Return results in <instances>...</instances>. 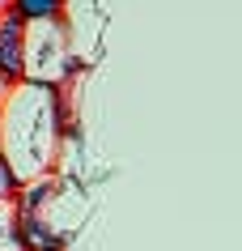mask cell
I'll return each mask as SVG.
<instances>
[{"instance_id":"5","label":"cell","mask_w":242,"mask_h":251,"mask_svg":"<svg viewBox=\"0 0 242 251\" xmlns=\"http://www.w3.org/2000/svg\"><path fill=\"white\" fill-rule=\"evenodd\" d=\"M0 251H26V238H22V226H17L13 200L0 204Z\"/></svg>"},{"instance_id":"8","label":"cell","mask_w":242,"mask_h":251,"mask_svg":"<svg viewBox=\"0 0 242 251\" xmlns=\"http://www.w3.org/2000/svg\"><path fill=\"white\" fill-rule=\"evenodd\" d=\"M4 9H13V0H0V13H4Z\"/></svg>"},{"instance_id":"6","label":"cell","mask_w":242,"mask_h":251,"mask_svg":"<svg viewBox=\"0 0 242 251\" xmlns=\"http://www.w3.org/2000/svg\"><path fill=\"white\" fill-rule=\"evenodd\" d=\"M60 9H64V0H13V13H22L26 22H34V17H60Z\"/></svg>"},{"instance_id":"4","label":"cell","mask_w":242,"mask_h":251,"mask_svg":"<svg viewBox=\"0 0 242 251\" xmlns=\"http://www.w3.org/2000/svg\"><path fill=\"white\" fill-rule=\"evenodd\" d=\"M22 51H26V17L4 9L0 13V77L22 81Z\"/></svg>"},{"instance_id":"1","label":"cell","mask_w":242,"mask_h":251,"mask_svg":"<svg viewBox=\"0 0 242 251\" xmlns=\"http://www.w3.org/2000/svg\"><path fill=\"white\" fill-rule=\"evenodd\" d=\"M64 119L55 102V85L39 81H13L0 98V162L13 171L17 187L55 171L60 145H64Z\"/></svg>"},{"instance_id":"2","label":"cell","mask_w":242,"mask_h":251,"mask_svg":"<svg viewBox=\"0 0 242 251\" xmlns=\"http://www.w3.org/2000/svg\"><path fill=\"white\" fill-rule=\"evenodd\" d=\"M17 226L26 238V251H64L72 230L85 222L89 200L77 187V179L64 171H47L39 179L17 187L13 196Z\"/></svg>"},{"instance_id":"7","label":"cell","mask_w":242,"mask_h":251,"mask_svg":"<svg viewBox=\"0 0 242 251\" xmlns=\"http://www.w3.org/2000/svg\"><path fill=\"white\" fill-rule=\"evenodd\" d=\"M13 196H17V179H13V171L0 162V204H4V200H13Z\"/></svg>"},{"instance_id":"3","label":"cell","mask_w":242,"mask_h":251,"mask_svg":"<svg viewBox=\"0 0 242 251\" xmlns=\"http://www.w3.org/2000/svg\"><path fill=\"white\" fill-rule=\"evenodd\" d=\"M68 73H77V60H72L64 17H34V22H26L22 77L39 81V85H60Z\"/></svg>"}]
</instances>
